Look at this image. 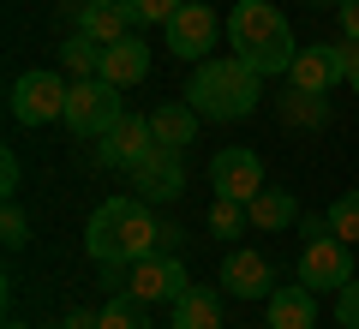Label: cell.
I'll return each instance as SVG.
<instances>
[{
	"mask_svg": "<svg viewBox=\"0 0 359 329\" xmlns=\"http://www.w3.org/2000/svg\"><path fill=\"white\" fill-rule=\"evenodd\" d=\"M78 30H84L90 42H120V36H132V6H120V0H84V6H78Z\"/></svg>",
	"mask_w": 359,
	"mask_h": 329,
	"instance_id": "obj_15",
	"label": "cell"
},
{
	"mask_svg": "<svg viewBox=\"0 0 359 329\" xmlns=\"http://www.w3.org/2000/svg\"><path fill=\"white\" fill-rule=\"evenodd\" d=\"M0 240H6V252H18V246L30 240V222H25V210H18V198H6V210H0Z\"/></svg>",
	"mask_w": 359,
	"mask_h": 329,
	"instance_id": "obj_25",
	"label": "cell"
},
{
	"mask_svg": "<svg viewBox=\"0 0 359 329\" xmlns=\"http://www.w3.org/2000/svg\"><path fill=\"white\" fill-rule=\"evenodd\" d=\"M282 114H287V120H299V126H323V120H330V102L311 96V90H294V96L282 102Z\"/></svg>",
	"mask_w": 359,
	"mask_h": 329,
	"instance_id": "obj_24",
	"label": "cell"
},
{
	"mask_svg": "<svg viewBox=\"0 0 359 329\" xmlns=\"http://www.w3.org/2000/svg\"><path fill=\"white\" fill-rule=\"evenodd\" d=\"M132 186H138L144 203H174L180 192H186V150H168L162 144V150L132 174Z\"/></svg>",
	"mask_w": 359,
	"mask_h": 329,
	"instance_id": "obj_13",
	"label": "cell"
},
{
	"mask_svg": "<svg viewBox=\"0 0 359 329\" xmlns=\"http://www.w3.org/2000/svg\"><path fill=\"white\" fill-rule=\"evenodd\" d=\"M6 329H30V323H18V317H6Z\"/></svg>",
	"mask_w": 359,
	"mask_h": 329,
	"instance_id": "obj_31",
	"label": "cell"
},
{
	"mask_svg": "<svg viewBox=\"0 0 359 329\" xmlns=\"http://www.w3.org/2000/svg\"><path fill=\"white\" fill-rule=\"evenodd\" d=\"M341 60H347V84H353V96H359V42L341 36Z\"/></svg>",
	"mask_w": 359,
	"mask_h": 329,
	"instance_id": "obj_30",
	"label": "cell"
},
{
	"mask_svg": "<svg viewBox=\"0 0 359 329\" xmlns=\"http://www.w3.org/2000/svg\"><path fill=\"white\" fill-rule=\"evenodd\" d=\"M269 329H318V293L299 288H276L269 293Z\"/></svg>",
	"mask_w": 359,
	"mask_h": 329,
	"instance_id": "obj_16",
	"label": "cell"
},
{
	"mask_svg": "<svg viewBox=\"0 0 359 329\" xmlns=\"http://www.w3.org/2000/svg\"><path fill=\"white\" fill-rule=\"evenodd\" d=\"M335 323H341V329H359V276L335 293Z\"/></svg>",
	"mask_w": 359,
	"mask_h": 329,
	"instance_id": "obj_27",
	"label": "cell"
},
{
	"mask_svg": "<svg viewBox=\"0 0 359 329\" xmlns=\"http://www.w3.org/2000/svg\"><path fill=\"white\" fill-rule=\"evenodd\" d=\"M174 329H222V293L186 288L174 300Z\"/></svg>",
	"mask_w": 359,
	"mask_h": 329,
	"instance_id": "obj_18",
	"label": "cell"
},
{
	"mask_svg": "<svg viewBox=\"0 0 359 329\" xmlns=\"http://www.w3.org/2000/svg\"><path fill=\"white\" fill-rule=\"evenodd\" d=\"M257 84H264V72H252L240 54H210V60H198L192 84H186V102L204 120L228 126V120H245L257 108Z\"/></svg>",
	"mask_w": 359,
	"mask_h": 329,
	"instance_id": "obj_3",
	"label": "cell"
},
{
	"mask_svg": "<svg viewBox=\"0 0 359 329\" xmlns=\"http://www.w3.org/2000/svg\"><path fill=\"white\" fill-rule=\"evenodd\" d=\"M162 30H168L174 60H210V48L222 42V18H216V6H204V0H186Z\"/></svg>",
	"mask_w": 359,
	"mask_h": 329,
	"instance_id": "obj_7",
	"label": "cell"
},
{
	"mask_svg": "<svg viewBox=\"0 0 359 329\" xmlns=\"http://www.w3.org/2000/svg\"><path fill=\"white\" fill-rule=\"evenodd\" d=\"M96 78H108V84H144V78H150V42L138 36V30H132V36H120V42H108L102 48V72Z\"/></svg>",
	"mask_w": 359,
	"mask_h": 329,
	"instance_id": "obj_14",
	"label": "cell"
},
{
	"mask_svg": "<svg viewBox=\"0 0 359 329\" xmlns=\"http://www.w3.org/2000/svg\"><path fill=\"white\" fill-rule=\"evenodd\" d=\"M48 329H66V323H48Z\"/></svg>",
	"mask_w": 359,
	"mask_h": 329,
	"instance_id": "obj_33",
	"label": "cell"
},
{
	"mask_svg": "<svg viewBox=\"0 0 359 329\" xmlns=\"http://www.w3.org/2000/svg\"><path fill=\"white\" fill-rule=\"evenodd\" d=\"M126 6H132V25H168L186 0H126Z\"/></svg>",
	"mask_w": 359,
	"mask_h": 329,
	"instance_id": "obj_26",
	"label": "cell"
},
{
	"mask_svg": "<svg viewBox=\"0 0 359 329\" xmlns=\"http://www.w3.org/2000/svg\"><path fill=\"white\" fill-rule=\"evenodd\" d=\"M222 288H228L233 300H269V293H276V269H269V257L257 252V246H233V252L222 257Z\"/></svg>",
	"mask_w": 359,
	"mask_h": 329,
	"instance_id": "obj_12",
	"label": "cell"
},
{
	"mask_svg": "<svg viewBox=\"0 0 359 329\" xmlns=\"http://www.w3.org/2000/svg\"><path fill=\"white\" fill-rule=\"evenodd\" d=\"M120 6H126V0H120Z\"/></svg>",
	"mask_w": 359,
	"mask_h": 329,
	"instance_id": "obj_34",
	"label": "cell"
},
{
	"mask_svg": "<svg viewBox=\"0 0 359 329\" xmlns=\"http://www.w3.org/2000/svg\"><path fill=\"white\" fill-rule=\"evenodd\" d=\"M102 329H150L144 300H138V293H114V300L102 305Z\"/></svg>",
	"mask_w": 359,
	"mask_h": 329,
	"instance_id": "obj_22",
	"label": "cell"
},
{
	"mask_svg": "<svg viewBox=\"0 0 359 329\" xmlns=\"http://www.w3.org/2000/svg\"><path fill=\"white\" fill-rule=\"evenodd\" d=\"M66 96H72V84L60 72H48V66H36V72L13 78L6 108H13L18 126H48V120H66Z\"/></svg>",
	"mask_w": 359,
	"mask_h": 329,
	"instance_id": "obj_6",
	"label": "cell"
},
{
	"mask_svg": "<svg viewBox=\"0 0 359 329\" xmlns=\"http://www.w3.org/2000/svg\"><path fill=\"white\" fill-rule=\"evenodd\" d=\"M311 6H341V0H311Z\"/></svg>",
	"mask_w": 359,
	"mask_h": 329,
	"instance_id": "obj_32",
	"label": "cell"
},
{
	"mask_svg": "<svg viewBox=\"0 0 359 329\" xmlns=\"http://www.w3.org/2000/svg\"><path fill=\"white\" fill-rule=\"evenodd\" d=\"M245 215H252V228H269V234H276V228H287V222H299V203H294V192H282V186L269 192V186H264L252 203H245Z\"/></svg>",
	"mask_w": 359,
	"mask_h": 329,
	"instance_id": "obj_19",
	"label": "cell"
},
{
	"mask_svg": "<svg viewBox=\"0 0 359 329\" xmlns=\"http://www.w3.org/2000/svg\"><path fill=\"white\" fill-rule=\"evenodd\" d=\"M306 252H299V281H306L311 293H341L347 281H353V246L335 240L330 222H306Z\"/></svg>",
	"mask_w": 359,
	"mask_h": 329,
	"instance_id": "obj_5",
	"label": "cell"
},
{
	"mask_svg": "<svg viewBox=\"0 0 359 329\" xmlns=\"http://www.w3.org/2000/svg\"><path fill=\"white\" fill-rule=\"evenodd\" d=\"M60 66H66L72 78H96V72H102V42H90L84 30H72L66 48H60Z\"/></svg>",
	"mask_w": 359,
	"mask_h": 329,
	"instance_id": "obj_20",
	"label": "cell"
},
{
	"mask_svg": "<svg viewBox=\"0 0 359 329\" xmlns=\"http://www.w3.org/2000/svg\"><path fill=\"white\" fill-rule=\"evenodd\" d=\"M120 120H126L120 84H108V78H72V96H66V132L72 138H108Z\"/></svg>",
	"mask_w": 359,
	"mask_h": 329,
	"instance_id": "obj_4",
	"label": "cell"
},
{
	"mask_svg": "<svg viewBox=\"0 0 359 329\" xmlns=\"http://www.w3.org/2000/svg\"><path fill=\"white\" fill-rule=\"evenodd\" d=\"M228 42L233 54H240L252 72L276 78L294 66L299 42H294V25L282 18V6L276 0H233V13H228Z\"/></svg>",
	"mask_w": 359,
	"mask_h": 329,
	"instance_id": "obj_2",
	"label": "cell"
},
{
	"mask_svg": "<svg viewBox=\"0 0 359 329\" xmlns=\"http://www.w3.org/2000/svg\"><path fill=\"white\" fill-rule=\"evenodd\" d=\"M341 78H347L341 42H311V48H299L294 66H287V84H294V90H311V96H330Z\"/></svg>",
	"mask_w": 359,
	"mask_h": 329,
	"instance_id": "obj_10",
	"label": "cell"
},
{
	"mask_svg": "<svg viewBox=\"0 0 359 329\" xmlns=\"http://www.w3.org/2000/svg\"><path fill=\"white\" fill-rule=\"evenodd\" d=\"M162 215L150 210L144 198H108L90 210V228H84V252L96 264H138V257L162 252Z\"/></svg>",
	"mask_w": 359,
	"mask_h": 329,
	"instance_id": "obj_1",
	"label": "cell"
},
{
	"mask_svg": "<svg viewBox=\"0 0 359 329\" xmlns=\"http://www.w3.org/2000/svg\"><path fill=\"white\" fill-rule=\"evenodd\" d=\"M156 150H162V144H156L150 114H126V120L102 138V150H96V156H102V168H126V174H138Z\"/></svg>",
	"mask_w": 359,
	"mask_h": 329,
	"instance_id": "obj_9",
	"label": "cell"
},
{
	"mask_svg": "<svg viewBox=\"0 0 359 329\" xmlns=\"http://www.w3.org/2000/svg\"><path fill=\"white\" fill-rule=\"evenodd\" d=\"M198 108L192 102H162V108H156L150 114V126H156V144H168V150H186V144L198 138Z\"/></svg>",
	"mask_w": 359,
	"mask_h": 329,
	"instance_id": "obj_17",
	"label": "cell"
},
{
	"mask_svg": "<svg viewBox=\"0 0 359 329\" xmlns=\"http://www.w3.org/2000/svg\"><path fill=\"white\" fill-rule=\"evenodd\" d=\"M323 222H330V234L335 240H347V246H359V192H341V198L323 210Z\"/></svg>",
	"mask_w": 359,
	"mask_h": 329,
	"instance_id": "obj_21",
	"label": "cell"
},
{
	"mask_svg": "<svg viewBox=\"0 0 359 329\" xmlns=\"http://www.w3.org/2000/svg\"><path fill=\"white\" fill-rule=\"evenodd\" d=\"M245 222H252V215H245L240 198H216V210H210V234H216V240H240Z\"/></svg>",
	"mask_w": 359,
	"mask_h": 329,
	"instance_id": "obj_23",
	"label": "cell"
},
{
	"mask_svg": "<svg viewBox=\"0 0 359 329\" xmlns=\"http://www.w3.org/2000/svg\"><path fill=\"white\" fill-rule=\"evenodd\" d=\"M335 18H341V36L359 42V0H341V6H335Z\"/></svg>",
	"mask_w": 359,
	"mask_h": 329,
	"instance_id": "obj_29",
	"label": "cell"
},
{
	"mask_svg": "<svg viewBox=\"0 0 359 329\" xmlns=\"http://www.w3.org/2000/svg\"><path fill=\"white\" fill-rule=\"evenodd\" d=\"M0 192L18 198V156H13V150H0Z\"/></svg>",
	"mask_w": 359,
	"mask_h": 329,
	"instance_id": "obj_28",
	"label": "cell"
},
{
	"mask_svg": "<svg viewBox=\"0 0 359 329\" xmlns=\"http://www.w3.org/2000/svg\"><path fill=\"white\" fill-rule=\"evenodd\" d=\"M186 288H192V276H186V264H180L174 252L138 257V264H132V281H126V293H138L144 305H156V300H180Z\"/></svg>",
	"mask_w": 359,
	"mask_h": 329,
	"instance_id": "obj_11",
	"label": "cell"
},
{
	"mask_svg": "<svg viewBox=\"0 0 359 329\" xmlns=\"http://www.w3.org/2000/svg\"><path fill=\"white\" fill-rule=\"evenodd\" d=\"M210 186H216V198H240V203H252L257 192H264V156L245 150V144L216 150V162H210Z\"/></svg>",
	"mask_w": 359,
	"mask_h": 329,
	"instance_id": "obj_8",
	"label": "cell"
},
{
	"mask_svg": "<svg viewBox=\"0 0 359 329\" xmlns=\"http://www.w3.org/2000/svg\"><path fill=\"white\" fill-rule=\"evenodd\" d=\"M264 329H269V323H264Z\"/></svg>",
	"mask_w": 359,
	"mask_h": 329,
	"instance_id": "obj_35",
	"label": "cell"
}]
</instances>
